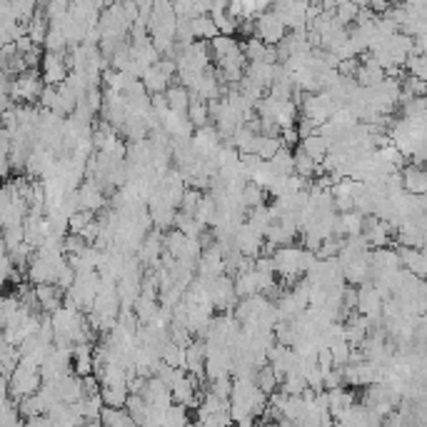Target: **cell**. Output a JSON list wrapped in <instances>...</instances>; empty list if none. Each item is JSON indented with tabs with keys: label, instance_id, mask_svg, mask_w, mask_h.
<instances>
[{
	"label": "cell",
	"instance_id": "31",
	"mask_svg": "<svg viewBox=\"0 0 427 427\" xmlns=\"http://www.w3.org/2000/svg\"><path fill=\"white\" fill-rule=\"evenodd\" d=\"M240 200H242V205H245V210L260 208V205H265V190L257 188L255 183H248V185L240 190Z\"/></svg>",
	"mask_w": 427,
	"mask_h": 427
},
{
	"label": "cell",
	"instance_id": "21",
	"mask_svg": "<svg viewBox=\"0 0 427 427\" xmlns=\"http://www.w3.org/2000/svg\"><path fill=\"white\" fill-rule=\"evenodd\" d=\"M245 225H250L257 235H265V230L273 225V217H270V212H268V205H260V208H253V210L245 212Z\"/></svg>",
	"mask_w": 427,
	"mask_h": 427
},
{
	"label": "cell",
	"instance_id": "40",
	"mask_svg": "<svg viewBox=\"0 0 427 427\" xmlns=\"http://www.w3.org/2000/svg\"><path fill=\"white\" fill-rule=\"evenodd\" d=\"M295 130H298L300 140H305V138H310V135L318 133V125H315L313 120H307V118H302V115H300L298 122H295Z\"/></svg>",
	"mask_w": 427,
	"mask_h": 427
},
{
	"label": "cell",
	"instance_id": "22",
	"mask_svg": "<svg viewBox=\"0 0 427 427\" xmlns=\"http://www.w3.org/2000/svg\"><path fill=\"white\" fill-rule=\"evenodd\" d=\"M195 220H198L200 225H215V220H217V203L215 200L210 198V195H208V192H205L203 198H200V203H198V208H195Z\"/></svg>",
	"mask_w": 427,
	"mask_h": 427
},
{
	"label": "cell",
	"instance_id": "14",
	"mask_svg": "<svg viewBox=\"0 0 427 427\" xmlns=\"http://www.w3.org/2000/svg\"><path fill=\"white\" fill-rule=\"evenodd\" d=\"M140 83H143V88H145L147 96H163L167 90V85L172 83V78H167L165 73H160L158 65H153V68H147V71L143 73Z\"/></svg>",
	"mask_w": 427,
	"mask_h": 427
},
{
	"label": "cell",
	"instance_id": "30",
	"mask_svg": "<svg viewBox=\"0 0 427 427\" xmlns=\"http://www.w3.org/2000/svg\"><path fill=\"white\" fill-rule=\"evenodd\" d=\"M20 310V300L15 293L0 295V330H6L8 320L13 318L15 313Z\"/></svg>",
	"mask_w": 427,
	"mask_h": 427
},
{
	"label": "cell",
	"instance_id": "5",
	"mask_svg": "<svg viewBox=\"0 0 427 427\" xmlns=\"http://www.w3.org/2000/svg\"><path fill=\"white\" fill-rule=\"evenodd\" d=\"M262 245H265L262 235H257V233L250 228V225L242 223L240 228L235 230V237H233V248H235L242 257H250V260H255V257L262 253Z\"/></svg>",
	"mask_w": 427,
	"mask_h": 427
},
{
	"label": "cell",
	"instance_id": "1",
	"mask_svg": "<svg viewBox=\"0 0 427 427\" xmlns=\"http://www.w3.org/2000/svg\"><path fill=\"white\" fill-rule=\"evenodd\" d=\"M43 90V80H40V71H26L15 75V80H10V90L8 96L15 105H33L40 98Z\"/></svg>",
	"mask_w": 427,
	"mask_h": 427
},
{
	"label": "cell",
	"instance_id": "12",
	"mask_svg": "<svg viewBox=\"0 0 427 427\" xmlns=\"http://www.w3.org/2000/svg\"><path fill=\"white\" fill-rule=\"evenodd\" d=\"M33 293H35V300H38L40 313L53 315L57 307H63L65 293H63V290H57L55 285H35V287H33Z\"/></svg>",
	"mask_w": 427,
	"mask_h": 427
},
{
	"label": "cell",
	"instance_id": "35",
	"mask_svg": "<svg viewBox=\"0 0 427 427\" xmlns=\"http://www.w3.org/2000/svg\"><path fill=\"white\" fill-rule=\"evenodd\" d=\"M188 425V408L183 405H175L172 402L170 408L165 410V420H163V427H185Z\"/></svg>",
	"mask_w": 427,
	"mask_h": 427
},
{
	"label": "cell",
	"instance_id": "32",
	"mask_svg": "<svg viewBox=\"0 0 427 427\" xmlns=\"http://www.w3.org/2000/svg\"><path fill=\"white\" fill-rule=\"evenodd\" d=\"M282 147L280 138H270V135H257V143H255V155L260 160H265L268 163L270 158H273L278 150Z\"/></svg>",
	"mask_w": 427,
	"mask_h": 427
},
{
	"label": "cell",
	"instance_id": "18",
	"mask_svg": "<svg viewBox=\"0 0 427 427\" xmlns=\"http://www.w3.org/2000/svg\"><path fill=\"white\" fill-rule=\"evenodd\" d=\"M163 96H165L167 110H172V113H185V110H188V102H190V93H188V90L183 88V85L170 83Z\"/></svg>",
	"mask_w": 427,
	"mask_h": 427
},
{
	"label": "cell",
	"instance_id": "3",
	"mask_svg": "<svg viewBox=\"0 0 427 427\" xmlns=\"http://www.w3.org/2000/svg\"><path fill=\"white\" fill-rule=\"evenodd\" d=\"M40 80H43V85H51V88H57V85H63L68 80V68H65L63 53H43Z\"/></svg>",
	"mask_w": 427,
	"mask_h": 427
},
{
	"label": "cell",
	"instance_id": "2",
	"mask_svg": "<svg viewBox=\"0 0 427 427\" xmlns=\"http://www.w3.org/2000/svg\"><path fill=\"white\" fill-rule=\"evenodd\" d=\"M287 35V28L280 23V18L273 13V10H265V13H260L255 20H253V38L262 40L265 45H278L282 38Z\"/></svg>",
	"mask_w": 427,
	"mask_h": 427
},
{
	"label": "cell",
	"instance_id": "16",
	"mask_svg": "<svg viewBox=\"0 0 427 427\" xmlns=\"http://www.w3.org/2000/svg\"><path fill=\"white\" fill-rule=\"evenodd\" d=\"M245 78H250L255 85H260L265 93L268 88L273 85V78H275V65H268V63H248L245 65Z\"/></svg>",
	"mask_w": 427,
	"mask_h": 427
},
{
	"label": "cell",
	"instance_id": "20",
	"mask_svg": "<svg viewBox=\"0 0 427 427\" xmlns=\"http://www.w3.org/2000/svg\"><path fill=\"white\" fill-rule=\"evenodd\" d=\"M188 120L195 130L198 128H205V125H210V115H208V102L198 100L195 96H190V102H188Z\"/></svg>",
	"mask_w": 427,
	"mask_h": 427
},
{
	"label": "cell",
	"instance_id": "34",
	"mask_svg": "<svg viewBox=\"0 0 427 427\" xmlns=\"http://www.w3.org/2000/svg\"><path fill=\"white\" fill-rule=\"evenodd\" d=\"M405 71H408V78H415V80H427V57L425 55H410L405 60Z\"/></svg>",
	"mask_w": 427,
	"mask_h": 427
},
{
	"label": "cell",
	"instance_id": "4",
	"mask_svg": "<svg viewBox=\"0 0 427 427\" xmlns=\"http://www.w3.org/2000/svg\"><path fill=\"white\" fill-rule=\"evenodd\" d=\"M280 23L287 28V30H302L305 28V10H307V3H293V0H285V3H275L270 6Z\"/></svg>",
	"mask_w": 427,
	"mask_h": 427
},
{
	"label": "cell",
	"instance_id": "27",
	"mask_svg": "<svg viewBox=\"0 0 427 427\" xmlns=\"http://www.w3.org/2000/svg\"><path fill=\"white\" fill-rule=\"evenodd\" d=\"M172 228L178 230V233H183L185 237H192V240H198V237L205 233V228L195 220V217H188V215H183V212H175V223H172Z\"/></svg>",
	"mask_w": 427,
	"mask_h": 427
},
{
	"label": "cell",
	"instance_id": "26",
	"mask_svg": "<svg viewBox=\"0 0 427 427\" xmlns=\"http://www.w3.org/2000/svg\"><path fill=\"white\" fill-rule=\"evenodd\" d=\"M208 48H210L212 60H220V57H228V55H233V53L240 51V43H237L235 38H225V35H217L215 40H210V43H208Z\"/></svg>",
	"mask_w": 427,
	"mask_h": 427
},
{
	"label": "cell",
	"instance_id": "39",
	"mask_svg": "<svg viewBox=\"0 0 427 427\" xmlns=\"http://www.w3.org/2000/svg\"><path fill=\"white\" fill-rule=\"evenodd\" d=\"M230 390H233V380L230 377H220V380H212L208 392H212L220 400H230Z\"/></svg>",
	"mask_w": 427,
	"mask_h": 427
},
{
	"label": "cell",
	"instance_id": "6",
	"mask_svg": "<svg viewBox=\"0 0 427 427\" xmlns=\"http://www.w3.org/2000/svg\"><path fill=\"white\" fill-rule=\"evenodd\" d=\"M78 203H80V210H88V212H93V215H98V212H102L105 208H110L108 195H105L93 180L80 183V188H78Z\"/></svg>",
	"mask_w": 427,
	"mask_h": 427
},
{
	"label": "cell",
	"instance_id": "15",
	"mask_svg": "<svg viewBox=\"0 0 427 427\" xmlns=\"http://www.w3.org/2000/svg\"><path fill=\"white\" fill-rule=\"evenodd\" d=\"M300 150L313 160L315 165H320V163L327 158V153H330V143L315 133V135H310V138H305V140H300Z\"/></svg>",
	"mask_w": 427,
	"mask_h": 427
},
{
	"label": "cell",
	"instance_id": "23",
	"mask_svg": "<svg viewBox=\"0 0 427 427\" xmlns=\"http://www.w3.org/2000/svg\"><path fill=\"white\" fill-rule=\"evenodd\" d=\"M273 172L278 178H290L293 175V150H287V147H280L273 158L268 160Z\"/></svg>",
	"mask_w": 427,
	"mask_h": 427
},
{
	"label": "cell",
	"instance_id": "38",
	"mask_svg": "<svg viewBox=\"0 0 427 427\" xmlns=\"http://www.w3.org/2000/svg\"><path fill=\"white\" fill-rule=\"evenodd\" d=\"M327 350H330V357H332V365H335V367H345V365H347V357H350V345L345 343V340H340V343H335V345H330V347H327Z\"/></svg>",
	"mask_w": 427,
	"mask_h": 427
},
{
	"label": "cell",
	"instance_id": "28",
	"mask_svg": "<svg viewBox=\"0 0 427 427\" xmlns=\"http://www.w3.org/2000/svg\"><path fill=\"white\" fill-rule=\"evenodd\" d=\"M160 363L167 365V367H183V363H185V347H180V345L167 340L163 345V350H160Z\"/></svg>",
	"mask_w": 427,
	"mask_h": 427
},
{
	"label": "cell",
	"instance_id": "37",
	"mask_svg": "<svg viewBox=\"0 0 427 427\" xmlns=\"http://www.w3.org/2000/svg\"><path fill=\"white\" fill-rule=\"evenodd\" d=\"M35 10H38V6H35L33 0H20V3H13V15H15V20H18L20 26H28L30 18L35 15Z\"/></svg>",
	"mask_w": 427,
	"mask_h": 427
},
{
	"label": "cell",
	"instance_id": "41",
	"mask_svg": "<svg viewBox=\"0 0 427 427\" xmlns=\"http://www.w3.org/2000/svg\"><path fill=\"white\" fill-rule=\"evenodd\" d=\"M26 427H53V422L48 415H35V417L26 420Z\"/></svg>",
	"mask_w": 427,
	"mask_h": 427
},
{
	"label": "cell",
	"instance_id": "19",
	"mask_svg": "<svg viewBox=\"0 0 427 427\" xmlns=\"http://www.w3.org/2000/svg\"><path fill=\"white\" fill-rule=\"evenodd\" d=\"M192 26V38L200 40V43H210V40L217 38V28L212 23L210 15H198V18L190 20Z\"/></svg>",
	"mask_w": 427,
	"mask_h": 427
},
{
	"label": "cell",
	"instance_id": "11",
	"mask_svg": "<svg viewBox=\"0 0 427 427\" xmlns=\"http://www.w3.org/2000/svg\"><path fill=\"white\" fill-rule=\"evenodd\" d=\"M400 183H402V190L408 192V195H415V198L427 192L425 170H422L420 165H412V163H408V165L400 170Z\"/></svg>",
	"mask_w": 427,
	"mask_h": 427
},
{
	"label": "cell",
	"instance_id": "24",
	"mask_svg": "<svg viewBox=\"0 0 427 427\" xmlns=\"http://www.w3.org/2000/svg\"><path fill=\"white\" fill-rule=\"evenodd\" d=\"M253 383L257 385V390H260L262 395H273L275 390L280 388V380H278V377H275V372H273V367H270V365H262L260 370L255 372V380H253Z\"/></svg>",
	"mask_w": 427,
	"mask_h": 427
},
{
	"label": "cell",
	"instance_id": "29",
	"mask_svg": "<svg viewBox=\"0 0 427 427\" xmlns=\"http://www.w3.org/2000/svg\"><path fill=\"white\" fill-rule=\"evenodd\" d=\"M357 13H360V6L357 3H335V10H332V18L338 20L340 26L347 28V26H355L357 20Z\"/></svg>",
	"mask_w": 427,
	"mask_h": 427
},
{
	"label": "cell",
	"instance_id": "33",
	"mask_svg": "<svg viewBox=\"0 0 427 427\" xmlns=\"http://www.w3.org/2000/svg\"><path fill=\"white\" fill-rule=\"evenodd\" d=\"M427 102L425 98H412V100L402 102V120H425Z\"/></svg>",
	"mask_w": 427,
	"mask_h": 427
},
{
	"label": "cell",
	"instance_id": "8",
	"mask_svg": "<svg viewBox=\"0 0 427 427\" xmlns=\"http://www.w3.org/2000/svg\"><path fill=\"white\" fill-rule=\"evenodd\" d=\"M390 235H392L390 225L383 223V220H377L375 215H367L363 220V237H365V242L370 245V250L388 248V245H390Z\"/></svg>",
	"mask_w": 427,
	"mask_h": 427
},
{
	"label": "cell",
	"instance_id": "9",
	"mask_svg": "<svg viewBox=\"0 0 427 427\" xmlns=\"http://www.w3.org/2000/svg\"><path fill=\"white\" fill-rule=\"evenodd\" d=\"M357 60H360V68H357V73H355V83L360 85V88H375V85L383 83L385 71L375 63V57H372L370 53H363Z\"/></svg>",
	"mask_w": 427,
	"mask_h": 427
},
{
	"label": "cell",
	"instance_id": "13",
	"mask_svg": "<svg viewBox=\"0 0 427 427\" xmlns=\"http://www.w3.org/2000/svg\"><path fill=\"white\" fill-rule=\"evenodd\" d=\"M190 96H195L198 100H203V102H212V100H220V98H223V85L217 83L212 65L203 73V75H200L198 88L192 90Z\"/></svg>",
	"mask_w": 427,
	"mask_h": 427
},
{
	"label": "cell",
	"instance_id": "42",
	"mask_svg": "<svg viewBox=\"0 0 427 427\" xmlns=\"http://www.w3.org/2000/svg\"><path fill=\"white\" fill-rule=\"evenodd\" d=\"M253 427H278V422H268V420H257Z\"/></svg>",
	"mask_w": 427,
	"mask_h": 427
},
{
	"label": "cell",
	"instance_id": "36",
	"mask_svg": "<svg viewBox=\"0 0 427 427\" xmlns=\"http://www.w3.org/2000/svg\"><path fill=\"white\" fill-rule=\"evenodd\" d=\"M93 220H96V215H93V212L78 210L75 215L68 217V230H71V235H80V233H83V230L88 228Z\"/></svg>",
	"mask_w": 427,
	"mask_h": 427
},
{
	"label": "cell",
	"instance_id": "10",
	"mask_svg": "<svg viewBox=\"0 0 427 427\" xmlns=\"http://www.w3.org/2000/svg\"><path fill=\"white\" fill-rule=\"evenodd\" d=\"M395 253H397V260H400L402 270H408V273H410V275H415L417 280H425V275H427V257H425V250L402 248V245H397Z\"/></svg>",
	"mask_w": 427,
	"mask_h": 427
},
{
	"label": "cell",
	"instance_id": "17",
	"mask_svg": "<svg viewBox=\"0 0 427 427\" xmlns=\"http://www.w3.org/2000/svg\"><path fill=\"white\" fill-rule=\"evenodd\" d=\"M158 310H160L158 300H147V298H143V295L135 300V305H133V315H135V320H138V325L140 327L153 325V320H155V315H158Z\"/></svg>",
	"mask_w": 427,
	"mask_h": 427
},
{
	"label": "cell",
	"instance_id": "7",
	"mask_svg": "<svg viewBox=\"0 0 427 427\" xmlns=\"http://www.w3.org/2000/svg\"><path fill=\"white\" fill-rule=\"evenodd\" d=\"M298 235H300V230H298V223H295V220H278V223H273L268 230H265L262 240H268L270 248L278 250V248H287Z\"/></svg>",
	"mask_w": 427,
	"mask_h": 427
},
{
	"label": "cell",
	"instance_id": "25",
	"mask_svg": "<svg viewBox=\"0 0 427 427\" xmlns=\"http://www.w3.org/2000/svg\"><path fill=\"white\" fill-rule=\"evenodd\" d=\"M100 400L110 410H125L128 388H100Z\"/></svg>",
	"mask_w": 427,
	"mask_h": 427
}]
</instances>
